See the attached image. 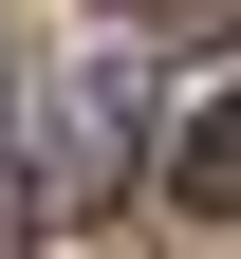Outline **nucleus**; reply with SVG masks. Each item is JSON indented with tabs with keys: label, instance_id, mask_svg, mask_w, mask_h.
<instances>
[{
	"label": "nucleus",
	"instance_id": "obj_1",
	"mask_svg": "<svg viewBox=\"0 0 241 259\" xmlns=\"http://www.w3.org/2000/svg\"><path fill=\"white\" fill-rule=\"evenodd\" d=\"M130 148H149V93H130L112 56H75V74L19 111V167H38V204H56V222H93V204H112V185H130Z\"/></svg>",
	"mask_w": 241,
	"mask_h": 259
},
{
	"label": "nucleus",
	"instance_id": "obj_2",
	"mask_svg": "<svg viewBox=\"0 0 241 259\" xmlns=\"http://www.w3.org/2000/svg\"><path fill=\"white\" fill-rule=\"evenodd\" d=\"M167 204H186V222H241V74L167 130Z\"/></svg>",
	"mask_w": 241,
	"mask_h": 259
}]
</instances>
